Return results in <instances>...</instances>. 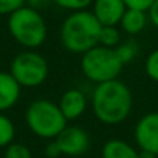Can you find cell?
I'll return each instance as SVG.
<instances>
[{
    "label": "cell",
    "mask_w": 158,
    "mask_h": 158,
    "mask_svg": "<svg viewBox=\"0 0 158 158\" xmlns=\"http://www.w3.org/2000/svg\"><path fill=\"white\" fill-rule=\"evenodd\" d=\"M147 22V15L146 11L133 10V8H126L125 14L121 18V27L129 35H137L140 33L146 27Z\"/></svg>",
    "instance_id": "13"
},
{
    "label": "cell",
    "mask_w": 158,
    "mask_h": 158,
    "mask_svg": "<svg viewBox=\"0 0 158 158\" xmlns=\"http://www.w3.org/2000/svg\"><path fill=\"white\" fill-rule=\"evenodd\" d=\"M133 106L132 92L123 82L114 79L98 83L92 94L96 118L106 125H118L129 117Z\"/></svg>",
    "instance_id": "1"
},
{
    "label": "cell",
    "mask_w": 158,
    "mask_h": 158,
    "mask_svg": "<svg viewBox=\"0 0 158 158\" xmlns=\"http://www.w3.org/2000/svg\"><path fill=\"white\" fill-rule=\"evenodd\" d=\"M53 3V0H27V6L33 10H43V8L49 7L50 4Z\"/></svg>",
    "instance_id": "23"
},
{
    "label": "cell",
    "mask_w": 158,
    "mask_h": 158,
    "mask_svg": "<svg viewBox=\"0 0 158 158\" xmlns=\"http://www.w3.org/2000/svg\"><path fill=\"white\" fill-rule=\"evenodd\" d=\"M58 107H60L61 112H63V115L65 117L67 121L78 119L86 111L87 107L86 96L79 89H69L61 96Z\"/></svg>",
    "instance_id": "10"
},
{
    "label": "cell",
    "mask_w": 158,
    "mask_h": 158,
    "mask_svg": "<svg viewBox=\"0 0 158 158\" xmlns=\"http://www.w3.org/2000/svg\"><path fill=\"white\" fill-rule=\"evenodd\" d=\"M56 6H58L60 8L64 10H69V11H81V10H86L90 4L93 3V0H53Z\"/></svg>",
    "instance_id": "17"
},
{
    "label": "cell",
    "mask_w": 158,
    "mask_h": 158,
    "mask_svg": "<svg viewBox=\"0 0 158 158\" xmlns=\"http://www.w3.org/2000/svg\"><path fill=\"white\" fill-rule=\"evenodd\" d=\"M27 6V0H0V15H11Z\"/></svg>",
    "instance_id": "19"
},
{
    "label": "cell",
    "mask_w": 158,
    "mask_h": 158,
    "mask_svg": "<svg viewBox=\"0 0 158 158\" xmlns=\"http://www.w3.org/2000/svg\"><path fill=\"white\" fill-rule=\"evenodd\" d=\"M156 0H123L126 8H133V10H140L147 13L150 10V7L153 6V3Z\"/></svg>",
    "instance_id": "21"
},
{
    "label": "cell",
    "mask_w": 158,
    "mask_h": 158,
    "mask_svg": "<svg viewBox=\"0 0 158 158\" xmlns=\"http://www.w3.org/2000/svg\"><path fill=\"white\" fill-rule=\"evenodd\" d=\"M44 154H46V157H47V158H57V157H60L63 153H61L60 147H58V144L56 143V140H54V142L49 143V144L46 146Z\"/></svg>",
    "instance_id": "22"
},
{
    "label": "cell",
    "mask_w": 158,
    "mask_h": 158,
    "mask_svg": "<svg viewBox=\"0 0 158 158\" xmlns=\"http://www.w3.org/2000/svg\"><path fill=\"white\" fill-rule=\"evenodd\" d=\"M10 74L21 87L40 86L49 75V64L46 58L35 50H25L13 58Z\"/></svg>",
    "instance_id": "6"
},
{
    "label": "cell",
    "mask_w": 158,
    "mask_h": 158,
    "mask_svg": "<svg viewBox=\"0 0 158 158\" xmlns=\"http://www.w3.org/2000/svg\"><path fill=\"white\" fill-rule=\"evenodd\" d=\"M148 17H150V21L158 28V0L153 3V6L148 10Z\"/></svg>",
    "instance_id": "24"
},
{
    "label": "cell",
    "mask_w": 158,
    "mask_h": 158,
    "mask_svg": "<svg viewBox=\"0 0 158 158\" xmlns=\"http://www.w3.org/2000/svg\"><path fill=\"white\" fill-rule=\"evenodd\" d=\"M146 74L150 79L158 82V49L150 53L146 60Z\"/></svg>",
    "instance_id": "20"
},
{
    "label": "cell",
    "mask_w": 158,
    "mask_h": 158,
    "mask_svg": "<svg viewBox=\"0 0 158 158\" xmlns=\"http://www.w3.org/2000/svg\"><path fill=\"white\" fill-rule=\"evenodd\" d=\"M19 83L10 72H0V112L13 108L21 96Z\"/></svg>",
    "instance_id": "11"
},
{
    "label": "cell",
    "mask_w": 158,
    "mask_h": 158,
    "mask_svg": "<svg viewBox=\"0 0 158 158\" xmlns=\"http://www.w3.org/2000/svg\"><path fill=\"white\" fill-rule=\"evenodd\" d=\"M137 156L139 150L121 139L108 140L101 150L103 158H137Z\"/></svg>",
    "instance_id": "12"
},
{
    "label": "cell",
    "mask_w": 158,
    "mask_h": 158,
    "mask_svg": "<svg viewBox=\"0 0 158 158\" xmlns=\"http://www.w3.org/2000/svg\"><path fill=\"white\" fill-rule=\"evenodd\" d=\"M15 137V126L13 121L0 112V147H7Z\"/></svg>",
    "instance_id": "14"
},
{
    "label": "cell",
    "mask_w": 158,
    "mask_h": 158,
    "mask_svg": "<svg viewBox=\"0 0 158 158\" xmlns=\"http://www.w3.org/2000/svg\"><path fill=\"white\" fill-rule=\"evenodd\" d=\"M135 142L139 150L158 156V112H148L135 126Z\"/></svg>",
    "instance_id": "7"
},
{
    "label": "cell",
    "mask_w": 158,
    "mask_h": 158,
    "mask_svg": "<svg viewBox=\"0 0 158 158\" xmlns=\"http://www.w3.org/2000/svg\"><path fill=\"white\" fill-rule=\"evenodd\" d=\"M54 140L61 153L71 157L85 154L90 146L89 135L79 126H65Z\"/></svg>",
    "instance_id": "8"
},
{
    "label": "cell",
    "mask_w": 158,
    "mask_h": 158,
    "mask_svg": "<svg viewBox=\"0 0 158 158\" xmlns=\"http://www.w3.org/2000/svg\"><path fill=\"white\" fill-rule=\"evenodd\" d=\"M101 27L92 11H74L61 24V44L71 53L85 54L98 44Z\"/></svg>",
    "instance_id": "2"
},
{
    "label": "cell",
    "mask_w": 158,
    "mask_h": 158,
    "mask_svg": "<svg viewBox=\"0 0 158 158\" xmlns=\"http://www.w3.org/2000/svg\"><path fill=\"white\" fill-rule=\"evenodd\" d=\"M137 158H158V156L156 154L150 153V151H146V150H139V156Z\"/></svg>",
    "instance_id": "25"
},
{
    "label": "cell",
    "mask_w": 158,
    "mask_h": 158,
    "mask_svg": "<svg viewBox=\"0 0 158 158\" xmlns=\"http://www.w3.org/2000/svg\"><path fill=\"white\" fill-rule=\"evenodd\" d=\"M25 122L29 131L42 139H56L67 126V119L58 104L46 98L29 104L25 112Z\"/></svg>",
    "instance_id": "4"
},
{
    "label": "cell",
    "mask_w": 158,
    "mask_h": 158,
    "mask_svg": "<svg viewBox=\"0 0 158 158\" xmlns=\"http://www.w3.org/2000/svg\"><path fill=\"white\" fill-rule=\"evenodd\" d=\"M126 11L123 0H93V15L103 27H117Z\"/></svg>",
    "instance_id": "9"
},
{
    "label": "cell",
    "mask_w": 158,
    "mask_h": 158,
    "mask_svg": "<svg viewBox=\"0 0 158 158\" xmlns=\"http://www.w3.org/2000/svg\"><path fill=\"white\" fill-rule=\"evenodd\" d=\"M4 158H32V153L25 144L21 143H11L7 146Z\"/></svg>",
    "instance_id": "18"
},
{
    "label": "cell",
    "mask_w": 158,
    "mask_h": 158,
    "mask_svg": "<svg viewBox=\"0 0 158 158\" xmlns=\"http://www.w3.org/2000/svg\"><path fill=\"white\" fill-rule=\"evenodd\" d=\"M7 28L11 38L28 50L40 47L47 38V25L43 15L28 6L8 15Z\"/></svg>",
    "instance_id": "3"
},
{
    "label": "cell",
    "mask_w": 158,
    "mask_h": 158,
    "mask_svg": "<svg viewBox=\"0 0 158 158\" xmlns=\"http://www.w3.org/2000/svg\"><path fill=\"white\" fill-rule=\"evenodd\" d=\"M122 61L119 60L115 49L97 44L85 54H82L81 69L89 81L94 83H104L114 81L122 71Z\"/></svg>",
    "instance_id": "5"
},
{
    "label": "cell",
    "mask_w": 158,
    "mask_h": 158,
    "mask_svg": "<svg viewBox=\"0 0 158 158\" xmlns=\"http://www.w3.org/2000/svg\"><path fill=\"white\" fill-rule=\"evenodd\" d=\"M119 31L117 27H101L100 36H98V44L110 49H115L119 43Z\"/></svg>",
    "instance_id": "15"
},
{
    "label": "cell",
    "mask_w": 158,
    "mask_h": 158,
    "mask_svg": "<svg viewBox=\"0 0 158 158\" xmlns=\"http://www.w3.org/2000/svg\"><path fill=\"white\" fill-rule=\"evenodd\" d=\"M115 52H117L118 57L119 60L122 61V64L131 63L135 57H136L137 52H139V47L136 46L135 42H128V43H123V44H119V46L115 47Z\"/></svg>",
    "instance_id": "16"
}]
</instances>
